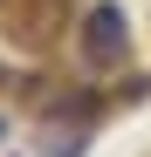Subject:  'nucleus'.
I'll list each match as a JSON object with an SVG mask.
<instances>
[{
	"mask_svg": "<svg viewBox=\"0 0 151 157\" xmlns=\"http://www.w3.org/2000/svg\"><path fill=\"white\" fill-rule=\"evenodd\" d=\"M124 48H131V21H124V7H117V0L89 7V21H83V55H89V62H117Z\"/></svg>",
	"mask_w": 151,
	"mask_h": 157,
	"instance_id": "nucleus-1",
	"label": "nucleus"
}]
</instances>
